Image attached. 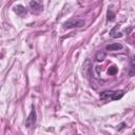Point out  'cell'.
Wrapping results in <instances>:
<instances>
[{
  "label": "cell",
  "mask_w": 135,
  "mask_h": 135,
  "mask_svg": "<svg viewBox=\"0 0 135 135\" xmlns=\"http://www.w3.org/2000/svg\"><path fill=\"white\" fill-rule=\"evenodd\" d=\"M14 12H15L17 15H19V16H22V15H24V14L26 13V8H25L23 5H21V4H18V5H16V6L14 7Z\"/></svg>",
  "instance_id": "7"
},
{
  "label": "cell",
  "mask_w": 135,
  "mask_h": 135,
  "mask_svg": "<svg viewBox=\"0 0 135 135\" xmlns=\"http://www.w3.org/2000/svg\"><path fill=\"white\" fill-rule=\"evenodd\" d=\"M114 19H115L114 13H113L111 9H108V12H107V20H108V21H113Z\"/></svg>",
  "instance_id": "11"
},
{
  "label": "cell",
  "mask_w": 135,
  "mask_h": 135,
  "mask_svg": "<svg viewBox=\"0 0 135 135\" xmlns=\"http://www.w3.org/2000/svg\"><path fill=\"white\" fill-rule=\"evenodd\" d=\"M104 58H105V52H101V51H99V52L96 54V57H95L96 61H98V62L103 61Z\"/></svg>",
  "instance_id": "9"
},
{
  "label": "cell",
  "mask_w": 135,
  "mask_h": 135,
  "mask_svg": "<svg viewBox=\"0 0 135 135\" xmlns=\"http://www.w3.org/2000/svg\"><path fill=\"white\" fill-rule=\"evenodd\" d=\"M117 72H118V69H117V66H115V65H112V66H110L109 68V70H108V73H109V75H116L117 74Z\"/></svg>",
  "instance_id": "10"
},
{
  "label": "cell",
  "mask_w": 135,
  "mask_h": 135,
  "mask_svg": "<svg viewBox=\"0 0 135 135\" xmlns=\"http://www.w3.org/2000/svg\"><path fill=\"white\" fill-rule=\"evenodd\" d=\"M36 117H37L36 110H35V108H33L32 111H31V113L28 114L27 118L25 119V127L26 128H32L36 123Z\"/></svg>",
  "instance_id": "2"
},
{
  "label": "cell",
  "mask_w": 135,
  "mask_h": 135,
  "mask_svg": "<svg viewBox=\"0 0 135 135\" xmlns=\"http://www.w3.org/2000/svg\"><path fill=\"white\" fill-rule=\"evenodd\" d=\"M30 7L32 8L33 12H40L42 9V4L40 1H31L30 2Z\"/></svg>",
  "instance_id": "5"
},
{
  "label": "cell",
  "mask_w": 135,
  "mask_h": 135,
  "mask_svg": "<svg viewBox=\"0 0 135 135\" xmlns=\"http://www.w3.org/2000/svg\"><path fill=\"white\" fill-rule=\"evenodd\" d=\"M113 95H114V91H103L100 94V99L101 100H113Z\"/></svg>",
  "instance_id": "4"
},
{
  "label": "cell",
  "mask_w": 135,
  "mask_h": 135,
  "mask_svg": "<svg viewBox=\"0 0 135 135\" xmlns=\"http://www.w3.org/2000/svg\"><path fill=\"white\" fill-rule=\"evenodd\" d=\"M117 30H118V26L115 25V26L110 31V36H111L112 38H119V37L122 36V34H121L120 32H117Z\"/></svg>",
  "instance_id": "8"
},
{
  "label": "cell",
  "mask_w": 135,
  "mask_h": 135,
  "mask_svg": "<svg viewBox=\"0 0 135 135\" xmlns=\"http://www.w3.org/2000/svg\"><path fill=\"white\" fill-rule=\"evenodd\" d=\"M124 126H127V124H126V122H121V123L118 126V130H121V129H123V128H124Z\"/></svg>",
  "instance_id": "12"
},
{
  "label": "cell",
  "mask_w": 135,
  "mask_h": 135,
  "mask_svg": "<svg viewBox=\"0 0 135 135\" xmlns=\"http://www.w3.org/2000/svg\"><path fill=\"white\" fill-rule=\"evenodd\" d=\"M123 46L121 43H118V42H115V43H111V44H108L105 46V50L107 51H118V50H121Z\"/></svg>",
  "instance_id": "6"
},
{
  "label": "cell",
  "mask_w": 135,
  "mask_h": 135,
  "mask_svg": "<svg viewBox=\"0 0 135 135\" xmlns=\"http://www.w3.org/2000/svg\"><path fill=\"white\" fill-rule=\"evenodd\" d=\"M134 135H135V133H134Z\"/></svg>",
  "instance_id": "13"
},
{
  "label": "cell",
  "mask_w": 135,
  "mask_h": 135,
  "mask_svg": "<svg viewBox=\"0 0 135 135\" xmlns=\"http://www.w3.org/2000/svg\"><path fill=\"white\" fill-rule=\"evenodd\" d=\"M128 74H129V76H131V77L135 75V55H132V56H131Z\"/></svg>",
  "instance_id": "3"
},
{
  "label": "cell",
  "mask_w": 135,
  "mask_h": 135,
  "mask_svg": "<svg viewBox=\"0 0 135 135\" xmlns=\"http://www.w3.org/2000/svg\"><path fill=\"white\" fill-rule=\"evenodd\" d=\"M84 20L82 19H69L63 23L64 28H73V27H82L84 25Z\"/></svg>",
  "instance_id": "1"
}]
</instances>
